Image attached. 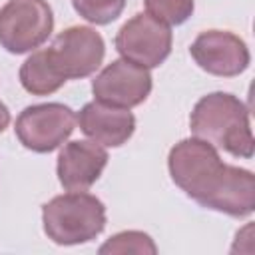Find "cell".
<instances>
[{
    "mask_svg": "<svg viewBox=\"0 0 255 255\" xmlns=\"http://www.w3.org/2000/svg\"><path fill=\"white\" fill-rule=\"evenodd\" d=\"M173 183L199 205L247 217L255 209V177L249 169L221 161L217 147L199 137L175 143L167 155Z\"/></svg>",
    "mask_w": 255,
    "mask_h": 255,
    "instance_id": "6da1fadb",
    "label": "cell"
},
{
    "mask_svg": "<svg viewBox=\"0 0 255 255\" xmlns=\"http://www.w3.org/2000/svg\"><path fill=\"white\" fill-rule=\"evenodd\" d=\"M189 128L195 137L235 157L247 159L253 155L249 110L233 94L213 92L203 96L189 116Z\"/></svg>",
    "mask_w": 255,
    "mask_h": 255,
    "instance_id": "7a4b0ae2",
    "label": "cell"
},
{
    "mask_svg": "<svg viewBox=\"0 0 255 255\" xmlns=\"http://www.w3.org/2000/svg\"><path fill=\"white\" fill-rule=\"evenodd\" d=\"M44 233L58 245H78L96 239L106 227L104 203L86 191H68L42 207Z\"/></svg>",
    "mask_w": 255,
    "mask_h": 255,
    "instance_id": "3957f363",
    "label": "cell"
},
{
    "mask_svg": "<svg viewBox=\"0 0 255 255\" xmlns=\"http://www.w3.org/2000/svg\"><path fill=\"white\" fill-rule=\"evenodd\" d=\"M54 28L46 0H8L0 8V46L10 54L40 48Z\"/></svg>",
    "mask_w": 255,
    "mask_h": 255,
    "instance_id": "277c9868",
    "label": "cell"
},
{
    "mask_svg": "<svg viewBox=\"0 0 255 255\" xmlns=\"http://www.w3.org/2000/svg\"><path fill=\"white\" fill-rule=\"evenodd\" d=\"M76 114L64 104L28 106L16 118V135L20 143L36 153H48L60 147L74 131Z\"/></svg>",
    "mask_w": 255,
    "mask_h": 255,
    "instance_id": "5b68a950",
    "label": "cell"
},
{
    "mask_svg": "<svg viewBox=\"0 0 255 255\" xmlns=\"http://www.w3.org/2000/svg\"><path fill=\"white\" fill-rule=\"evenodd\" d=\"M116 50L122 58L137 66L157 68L171 52V30L147 12L135 14L120 28L116 36Z\"/></svg>",
    "mask_w": 255,
    "mask_h": 255,
    "instance_id": "8992f818",
    "label": "cell"
},
{
    "mask_svg": "<svg viewBox=\"0 0 255 255\" xmlns=\"http://www.w3.org/2000/svg\"><path fill=\"white\" fill-rule=\"evenodd\" d=\"M56 70L64 80H78L94 74L106 54L100 32L90 26H72L60 32L48 48Z\"/></svg>",
    "mask_w": 255,
    "mask_h": 255,
    "instance_id": "52a82bcc",
    "label": "cell"
},
{
    "mask_svg": "<svg viewBox=\"0 0 255 255\" xmlns=\"http://www.w3.org/2000/svg\"><path fill=\"white\" fill-rule=\"evenodd\" d=\"M94 98L116 108L139 106L151 92V76L147 68L126 58L108 64L92 82Z\"/></svg>",
    "mask_w": 255,
    "mask_h": 255,
    "instance_id": "ba28073f",
    "label": "cell"
},
{
    "mask_svg": "<svg viewBox=\"0 0 255 255\" xmlns=\"http://www.w3.org/2000/svg\"><path fill=\"white\" fill-rule=\"evenodd\" d=\"M191 58L195 64L213 76H239L249 66V48L233 32L227 30H205L201 32L191 48Z\"/></svg>",
    "mask_w": 255,
    "mask_h": 255,
    "instance_id": "9c48e42d",
    "label": "cell"
},
{
    "mask_svg": "<svg viewBox=\"0 0 255 255\" xmlns=\"http://www.w3.org/2000/svg\"><path fill=\"white\" fill-rule=\"evenodd\" d=\"M108 163L104 145L88 139L66 143L58 155V179L68 191H86L102 175Z\"/></svg>",
    "mask_w": 255,
    "mask_h": 255,
    "instance_id": "30bf717a",
    "label": "cell"
},
{
    "mask_svg": "<svg viewBox=\"0 0 255 255\" xmlns=\"http://www.w3.org/2000/svg\"><path fill=\"white\" fill-rule=\"evenodd\" d=\"M76 122L92 141L106 147H120L135 129V118L128 108L108 106L98 100L86 104L76 116Z\"/></svg>",
    "mask_w": 255,
    "mask_h": 255,
    "instance_id": "8fae6325",
    "label": "cell"
},
{
    "mask_svg": "<svg viewBox=\"0 0 255 255\" xmlns=\"http://www.w3.org/2000/svg\"><path fill=\"white\" fill-rule=\"evenodd\" d=\"M62 74L56 70L50 50H36L20 68V84L26 92L34 96H48L58 92L64 86Z\"/></svg>",
    "mask_w": 255,
    "mask_h": 255,
    "instance_id": "7c38bea8",
    "label": "cell"
},
{
    "mask_svg": "<svg viewBox=\"0 0 255 255\" xmlns=\"http://www.w3.org/2000/svg\"><path fill=\"white\" fill-rule=\"evenodd\" d=\"M100 253H157V247L153 243V239L143 233V231H122L116 233L114 237H110L102 247Z\"/></svg>",
    "mask_w": 255,
    "mask_h": 255,
    "instance_id": "4fadbf2b",
    "label": "cell"
},
{
    "mask_svg": "<svg viewBox=\"0 0 255 255\" xmlns=\"http://www.w3.org/2000/svg\"><path fill=\"white\" fill-rule=\"evenodd\" d=\"M72 2L76 12L84 20L100 26L114 22L126 6V0H72Z\"/></svg>",
    "mask_w": 255,
    "mask_h": 255,
    "instance_id": "5bb4252c",
    "label": "cell"
},
{
    "mask_svg": "<svg viewBox=\"0 0 255 255\" xmlns=\"http://www.w3.org/2000/svg\"><path fill=\"white\" fill-rule=\"evenodd\" d=\"M143 2L147 14L167 26L183 24L193 12V0H143Z\"/></svg>",
    "mask_w": 255,
    "mask_h": 255,
    "instance_id": "9a60e30c",
    "label": "cell"
},
{
    "mask_svg": "<svg viewBox=\"0 0 255 255\" xmlns=\"http://www.w3.org/2000/svg\"><path fill=\"white\" fill-rule=\"evenodd\" d=\"M8 124H10V112H8V108L0 102V133L8 128Z\"/></svg>",
    "mask_w": 255,
    "mask_h": 255,
    "instance_id": "2e32d148",
    "label": "cell"
}]
</instances>
